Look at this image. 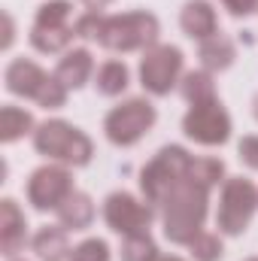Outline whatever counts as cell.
<instances>
[{"label":"cell","instance_id":"6da1fadb","mask_svg":"<svg viewBox=\"0 0 258 261\" xmlns=\"http://www.w3.org/2000/svg\"><path fill=\"white\" fill-rule=\"evenodd\" d=\"M207 216H210V189L197 186L194 179H183L158 206L161 231L173 246H189L203 231Z\"/></svg>","mask_w":258,"mask_h":261},{"label":"cell","instance_id":"7a4b0ae2","mask_svg":"<svg viewBox=\"0 0 258 261\" xmlns=\"http://www.w3.org/2000/svg\"><path fill=\"white\" fill-rule=\"evenodd\" d=\"M34 152L43 155L46 161H55V164H64L70 170H79V167H88L91 158H94V143L91 137L82 128H76L73 122L64 119H46L40 122L34 137Z\"/></svg>","mask_w":258,"mask_h":261},{"label":"cell","instance_id":"3957f363","mask_svg":"<svg viewBox=\"0 0 258 261\" xmlns=\"http://www.w3.org/2000/svg\"><path fill=\"white\" fill-rule=\"evenodd\" d=\"M161 37V21L149 9H131V12H113L104 21L97 46L113 52V55H131V52H146L152 49Z\"/></svg>","mask_w":258,"mask_h":261},{"label":"cell","instance_id":"277c9868","mask_svg":"<svg viewBox=\"0 0 258 261\" xmlns=\"http://www.w3.org/2000/svg\"><path fill=\"white\" fill-rule=\"evenodd\" d=\"M192 158L194 155L186 146H179V143L161 146V149L140 167V197L158 210V206L164 203V197L170 195L183 179H189Z\"/></svg>","mask_w":258,"mask_h":261},{"label":"cell","instance_id":"5b68a950","mask_svg":"<svg viewBox=\"0 0 258 261\" xmlns=\"http://www.w3.org/2000/svg\"><path fill=\"white\" fill-rule=\"evenodd\" d=\"M258 213V186L249 176H228L219 186L216 228L222 237H243Z\"/></svg>","mask_w":258,"mask_h":261},{"label":"cell","instance_id":"8992f818","mask_svg":"<svg viewBox=\"0 0 258 261\" xmlns=\"http://www.w3.org/2000/svg\"><path fill=\"white\" fill-rule=\"evenodd\" d=\"M155 122H158V110L149 100V94L125 97L104 116V137L116 149H131L155 128Z\"/></svg>","mask_w":258,"mask_h":261},{"label":"cell","instance_id":"52a82bcc","mask_svg":"<svg viewBox=\"0 0 258 261\" xmlns=\"http://www.w3.org/2000/svg\"><path fill=\"white\" fill-rule=\"evenodd\" d=\"M186 76V55L173 43H155L140 55L137 79L149 97H167L179 88Z\"/></svg>","mask_w":258,"mask_h":261},{"label":"cell","instance_id":"ba28073f","mask_svg":"<svg viewBox=\"0 0 258 261\" xmlns=\"http://www.w3.org/2000/svg\"><path fill=\"white\" fill-rule=\"evenodd\" d=\"M100 216L104 225L119 234V237H131V234H146L152 228V222L158 219V210L152 203H146L143 197H137L134 192H110L100 203Z\"/></svg>","mask_w":258,"mask_h":261},{"label":"cell","instance_id":"9c48e42d","mask_svg":"<svg viewBox=\"0 0 258 261\" xmlns=\"http://www.w3.org/2000/svg\"><path fill=\"white\" fill-rule=\"evenodd\" d=\"M73 192H76L73 170L64 164H55V161H46L37 170H31V176L24 182V197H28L31 210H37V213H58V206Z\"/></svg>","mask_w":258,"mask_h":261},{"label":"cell","instance_id":"30bf717a","mask_svg":"<svg viewBox=\"0 0 258 261\" xmlns=\"http://www.w3.org/2000/svg\"><path fill=\"white\" fill-rule=\"evenodd\" d=\"M231 130H234L231 116H228V110H225V103L219 97L194 103V107H189V113L183 116L186 140H192L194 146H203V149L225 146L231 140Z\"/></svg>","mask_w":258,"mask_h":261},{"label":"cell","instance_id":"8fae6325","mask_svg":"<svg viewBox=\"0 0 258 261\" xmlns=\"http://www.w3.org/2000/svg\"><path fill=\"white\" fill-rule=\"evenodd\" d=\"M31 231H28V216L18 206V200L3 197L0 200V252L3 258H18L24 249H31Z\"/></svg>","mask_w":258,"mask_h":261},{"label":"cell","instance_id":"7c38bea8","mask_svg":"<svg viewBox=\"0 0 258 261\" xmlns=\"http://www.w3.org/2000/svg\"><path fill=\"white\" fill-rule=\"evenodd\" d=\"M46 79H49V70H43L34 58H24V55L12 58L6 64V70H3L6 91L12 97H21V100H37V94H40Z\"/></svg>","mask_w":258,"mask_h":261},{"label":"cell","instance_id":"4fadbf2b","mask_svg":"<svg viewBox=\"0 0 258 261\" xmlns=\"http://www.w3.org/2000/svg\"><path fill=\"white\" fill-rule=\"evenodd\" d=\"M52 73L64 82L70 91H79V88H85L88 82H94L97 61H94V55H91L88 46H73V49H67L64 55L58 58V64H55Z\"/></svg>","mask_w":258,"mask_h":261},{"label":"cell","instance_id":"5bb4252c","mask_svg":"<svg viewBox=\"0 0 258 261\" xmlns=\"http://www.w3.org/2000/svg\"><path fill=\"white\" fill-rule=\"evenodd\" d=\"M179 28L183 34L194 40V43H203L219 31V9L213 6V0H186V6L179 9Z\"/></svg>","mask_w":258,"mask_h":261},{"label":"cell","instance_id":"9a60e30c","mask_svg":"<svg viewBox=\"0 0 258 261\" xmlns=\"http://www.w3.org/2000/svg\"><path fill=\"white\" fill-rule=\"evenodd\" d=\"M31 252L37 261H70L73 243H70V231L61 225H43L34 231L31 237Z\"/></svg>","mask_w":258,"mask_h":261},{"label":"cell","instance_id":"2e32d148","mask_svg":"<svg viewBox=\"0 0 258 261\" xmlns=\"http://www.w3.org/2000/svg\"><path fill=\"white\" fill-rule=\"evenodd\" d=\"M94 216H97V206H94L91 195H85V192H79V189L67 197L64 203L58 206V213H55L58 225L67 228L70 234H85V231L94 225Z\"/></svg>","mask_w":258,"mask_h":261},{"label":"cell","instance_id":"e0dca14e","mask_svg":"<svg viewBox=\"0 0 258 261\" xmlns=\"http://www.w3.org/2000/svg\"><path fill=\"white\" fill-rule=\"evenodd\" d=\"M197 61L203 70H210L213 76L216 73H225L231 70L237 61V43L228 37V34H216L203 43H197Z\"/></svg>","mask_w":258,"mask_h":261},{"label":"cell","instance_id":"ac0fdd59","mask_svg":"<svg viewBox=\"0 0 258 261\" xmlns=\"http://www.w3.org/2000/svg\"><path fill=\"white\" fill-rule=\"evenodd\" d=\"M91 85L100 97H122L131 88V67L122 58H107V61L97 64Z\"/></svg>","mask_w":258,"mask_h":261},{"label":"cell","instance_id":"d6986e66","mask_svg":"<svg viewBox=\"0 0 258 261\" xmlns=\"http://www.w3.org/2000/svg\"><path fill=\"white\" fill-rule=\"evenodd\" d=\"M37 125L40 122L34 119L31 110H24L18 103H6L0 110V143L3 146H12V143H18L24 137H34Z\"/></svg>","mask_w":258,"mask_h":261},{"label":"cell","instance_id":"ffe728a7","mask_svg":"<svg viewBox=\"0 0 258 261\" xmlns=\"http://www.w3.org/2000/svg\"><path fill=\"white\" fill-rule=\"evenodd\" d=\"M73 24L70 28H40V24H31L28 31V43L34 52L40 55H64L67 49H73Z\"/></svg>","mask_w":258,"mask_h":261},{"label":"cell","instance_id":"44dd1931","mask_svg":"<svg viewBox=\"0 0 258 261\" xmlns=\"http://www.w3.org/2000/svg\"><path fill=\"white\" fill-rule=\"evenodd\" d=\"M176 91L183 94V100H186L189 107L219 97V91H216V76H213L210 70H203V67H197V70H186V76H183V82H179Z\"/></svg>","mask_w":258,"mask_h":261},{"label":"cell","instance_id":"7402d4cb","mask_svg":"<svg viewBox=\"0 0 258 261\" xmlns=\"http://www.w3.org/2000/svg\"><path fill=\"white\" fill-rule=\"evenodd\" d=\"M189 179H194L197 186H203V189L213 192V189H219V186L228 179V167H225V161L216 158V155H194Z\"/></svg>","mask_w":258,"mask_h":261},{"label":"cell","instance_id":"603a6c76","mask_svg":"<svg viewBox=\"0 0 258 261\" xmlns=\"http://www.w3.org/2000/svg\"><path fill=\"white\" fill-rule=\"evenodd\" d=\"M158 255H161V249H158L152 231L122 237V246H119V258L122 261H158Z\"/></svg>","mask_w":258,"mask_h":261},{"label":"cell","instance_id":"cb8c5ba5","mask_svg":"<svg viewBox=\"0 0 258 261\" xmlns=\"http://www.w3.org/2000/svg\"><path fill=\"white\" fill-rule=\"evenodd\" d=\"M34 24L40 28H70L73 24V0H46L34 12Z\"/></svg>","mask_w":258,"mask_h":261},{"label":"cell","instance_id":"d4e9b609","mask_svg":"<svg viewBox=\"0 0 258 261\" xmlns=\"http://www.w3.org/2000/svg\"><path fill=\"white\" fill-rule=\"evenodd\" d=\"M192 261H222L225 258V243H222V234L219 231H200L192 243L186 246Z\"/></svg>","mask_w":258,"mask_h":261},{"label":"cell","instance_id":"484cf974","mask_svg":"<svg viewBox=\"0 0 258 261\" xmlns=\"http://www.w3.org/2000/svg\"><path fill=\"white\" fill-rule=\"evenodd\" d=\"M104 21H107V12H94V9H85L73 18V34L76 40L82 43H97L100 40V31H104Z\"/></svg>","mask_w":258,"mask_h":261},{"label":"cell","instance_id":"4316f807","mask_svg":"<svg viewBox=\"0 0 258 261\" xmlns=\"http://www.w3.org/2000/svg\"><path fill=\"white\" fill-rule=\"evenodd\" d=\"M67 97H70V88H67L64 82L55 76V73H49V79L43 82V88H40V94H37V107H43V110H61L67 107Z\"/></svg>","mask_w":258,"mask_h":261},{"label":"cell","instance_id":"83f0119b","mask_svg":"<svg viewBox=\"0 0 258 261\" xmlns=\"http://www.w3.org/2000/svg\"><path fill=\"white\" fill-rule=\"evenodd\" d=\"M70 261H113V249L104 237H85L73 246Z\"/></svg>","mask_w":258,"mask_h":261},{"label":"cell","instance_id":"f1b7e54d","mask_svg":"<svg viewBox=\"0 0 258 261\" xmlns=\"http://www.w3.org/2000/svg\"><path fill=\"white\" fill-rule=\"evenodd\" d=\"M237 158L258 173V134H246L240 143H237Z\"/></svg>","mask_w":258,"mask_h":261},{"label":"cell","instance_id":"f546056e","mask_svg":"<svg viewBox=\"0 0 258 261\" xmlns=\"http://www.w3.org/2000/svg\"><path fill=\"white\" fill-rule=\"evenodd\" d=\"M231 18H249L258 12V0H219Z\"/></svg>","mask_w":258,"mask_h":261},{"label":"cell","instance_id":"4dcf8cb0","mask_svg":"<svg viewBox=\"0 0 258 261\" xmlns=\"http://www.w3.org/2000/svg\"><path fill=\"white\" fill-rule=\"evenodd\" d=\"M12 43H15V21H12V15H9V12H3V43H0V49H3V52H9V49H12Z\"/></svg>","mask_w":258,"mask_h":261},{"label":"cell","instance_id":"1f68e13d","mask_svg":"<svg viewBox=\"0 0 258 261\" xmlns=\"http://www.w3.org/2000/svg\"><path fill=\"white\" fill-rule=\"evenodd\" d=\"M79 3H82L85 9H94V12H104V9H107V6H113L116 0H79Z\"/></svg>","mask_w":258,"mask_h":261},{"label":"cell","instance_id":"d6a6232c","mask_svg":"<svg viewBox=\"0 0 258 261\" xmlns=\"http://www.w3.org/2000/svg\"><path fill=\"white\" fill-rule=\"evenodd\" d=\"M158 261H186V258H183V255H176V252H161Z\"/></svg>","mask_w":258,"mask_h":261},{"label":"cell","instance_id":"836d02e7","mask_svg":"<svg viewBox=\"0 0 258 261\" xmlns=\"http://www.w3.org/2000/svg\"><path fill=\"white\" fill-rule=\"evenodd\" d=\"M252 116H255V122H258V94L252 97Z\"/></svg>","mask_w":258,"mask_h":261},{"label":"cell","instance_id":"e575fe53","mask_svg":"<svg viewBox=\"0 0 258 261\" xmlns=\"http://www.w3.org/2000/svg\"><path fill=\"white\" fill-rule=\"evenodd\" d=\"M6 261H28V258H21V255H18V258H6Z\"/></svg>","mask_w":258,"mask_h":261},{"label":"cell","instance_id":"d590c367","mask_svg":"<svg viewBox=\"0 0 258 261\" xmlns=\"http://www.w3.org/2000/svg\"><path fill=\"white\" fill-rule=\"evenodd\" d=\"M246 261H258V255H252V258H246Z\"/></svg>","mask_w":258,"mask_h":261}]
</instances>
